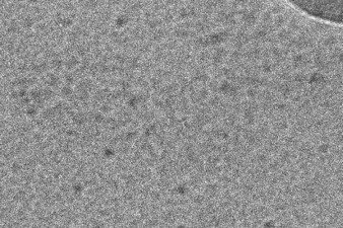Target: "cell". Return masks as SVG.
Here are the masks:
<instances>
[{"label":"cell","mask_w":343,"mask_h":228,"mask_svg":"<svg viewBox=\"0 0 343 228\" xmlns=\"http://www.w3.org/2000/svg\"><path fill=\"white\" fill-rule=\"evenodd\" d=\"M299 8L313 16L343 23V0H290Z\"/></svg>","instance_id":"1"},{"label":"cell","mask_w":343,"mask_h":228,"mask_svg":"<svg viewBox=\"0 0 343 228\" xmlns=\"http://www.w3.org/2000/svg\"><path fill=\"white\" fill-rule=\"evenodd\" d=\"M125 184L127 188H134L136 186V178L132 176H125Z\"/></svg>","instance_id":"2"},{"label":"cell","mask_w":343,"mask_h":228,"mask_svg":"<svg viewBox=\"0 0 343 228\" xmlns=\"http://www.w3.org/2000/svg\"><path fill=\"white\" fill-rule=\"evenodd\" d=\"M38 161L37 159H35V158H29V159L26 160V163H25V166L28 170H32V168H34L35 166H36V162Z\"/></svg>","instance_id":"3"},{"label":"cell","mask_w":343,"mask_h":228,"mask_svg":"<svg viewBox=\"0 0 343 228\" xmlns=\"http://www.w3.org/2000/svg\"><path fill=\"white\" fill-rule=\"evenodd\" d=\"M85 122V118L83 117V115H77V116L74 117V123H76L77 125H82L84 124Z\"/></svg>","instance_id":"4"},{"label":"cell","mask_w":343,"mask_h":228,"mask_svg":"<svg viewBox=\"0 0 343 228\" xmlns=\"http://www.w3.org/2000/svg\"><path fill=\"white\" fill-rule=\"evenodd\" d=\"M11 170L13 173H18L21 170V165L18 162H14L11 164Z\"/></svg>","instance_id":"5"},{"label":"cell","mask_w":343,"mask_h":228,"mask_svg":"<svg viewBox=\"0 0 343 228\" xmlns=\"http://www.w3.org/2000/svg\"><path fill=\"white\" fill-rule=\"evenodd\" d=\"M135 135H136V133L135 132H131V133H129V134H126V135L124 136V138H125V140H127V141H129V140H133L134 139V137H135Z\"/></svg>","instance_id":"6"},{"label":"cell","mask_w":343,"mask_h":228,"mask_svg":"<svg viewBox=\"0 0 343 228\" xmlns=\"http://www.w3.org/2000/svg\"><path fill=\"white\" fill-rule=\"evenodd\" d=\"M34 140L36 141H41L42 140V135L40 133H37L36 135H34Z\"/></svg>","instance_id":"7"}]
</instances>
